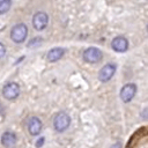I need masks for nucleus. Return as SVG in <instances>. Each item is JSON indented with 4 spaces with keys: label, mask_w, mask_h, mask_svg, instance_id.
<instances>
[{
    "label": "nucleus",
    "mask_w": 148,
    "mask_h": 148,
    "mask_svg": "<svg viewBox=\"0 0 148 148\" xmlns=\"http://www.w3.org/2000/svg\"><path fill=\"white\" fill-rule=\"evenodd\" d=\"M111 148H121V143L120 142H116L114 145L111 146Z\"/></svg>",
    "instance_id": "2eb2a0df"
},
{
    "label": "nucleus",
    "mask_w": 148,
    "mask_h": 148,
    "mask_svg": "<svg viewBox=\"0 0 148 148\" xmlns=\"http://www.w3.org/2000/svg\"><path fill=\"white\" fill-rule=\"evenodd\" d=\"M136 94V86L134 83H126L120 89V99L124 103H130Z\"/></svg>",
    "instance_id": "39448f33"
},
{
    "label": "nucleus",
    "mask_w": 148,
    "mask_h": 148,
    "mask_svg": "<svg viewBox=\"0 0 148 148\" xmlns=\"http://www.w3.org/2000/svg\"><path fill=\"white\" fill-rule=\"evenodd\" d=\"M42 127H43V124L40 121V119L38 117H30L29 120H28V132L31 134V135H38L42 131Z\"/></svg>",
    "instance_id": "6e6552de"
},
{
    "label": "nucleus",
    "mask_w": 148,
    "mask_h": 148,
    "mask_svg": "<svg viewBox=\"0 0 148 148\" xmlns=\"http://www.w3.org/2000/svg\"><path fill=\"white\" fill-rule=\"evenodd\" d=\"M103 52L97 47H88L83 52V60L88 64H97L102 60Z\"/></svg>",
    "instance_id": "20e7f679"
},
{
    "label": "nucleus",
    "mask_w": 148,
    "mask_h": 148,
    "mask_svg": "<svg viewBox=\"0 0 148 148\" xmlns=\"http://www.w3.org/2000/svg\"><path fill=\"white\" fill-rule=\"evenodd\" d=\"M71 120L72 119H71V117H69V114L67 112L60 111L53 118V127H54V130L57 132L62 133V132H65L69 127Z\"/></svg>",
    "instance_id": "f257e3e1"
},
{
    "label": "nucleus",
    "mask_w": 148,
    "mask_h": 148,
    "mask_svg": "<svg viewBox=\"0 0 148 148\" xmlns=\"http://www.w3.org/2000/svg\"><path fill=\"white\" fill-rule=\"evenodd\" d=\"M12 7V0H0V14L7 13Z\"/></svg>",
    "instance_id": "f8f14e48"
},
{
    "label": "nucleus",
    "mask_w": 148,
    "mask_h": 148,
    "mask_svg": "<svg viewBox=\"0 0 148 148\" xmlns=\"http://www.w3.org/2000/svg\"><path fill=\"white\" fill-rule=\"evenodd\" d=\"M111 46L116 52H125L128 49V40L123 36H117L112 39Z\"/></svg>",
    "instance_id": "9d476101"
},
{
    "label": "nucleus",
    "mask_w": 148,
    "mask_h": 148,
    "mask_svg": "<svg viewBox=\"0 0 148 148\" xmlns=\"http://www.w3.org/2000/svg\"><path fill=\"white\" fill-rule=\"evenodd\" d=\"M1 145L5 147V148H13L16 142H17V136L14 132L12 131H6L2 135H1Z\"/></svg>",
    "instance_id": "1a4fd4ad"
},
{
    "label": "nucleus",
    "mask_w": 148,
    "mask_h": 148,
    "mask_svg": "<svg viewBox=\"0 0 148 148\" xmlns=\"http://www.w3.org/2000/svg\"><path fill=\"white\" fill-rule=\"evenodd\" d=\"M47 23H49V16L44 12H38L32 16V25L38 31L44 30L46 28Z\"/></svg>",
    "instance_id": "0eeeda50"
},
{
    "label": "nucleus",
    "mask_w": 148,
    "mask_h": 148,
    "mask_svg": "<svg viewBox=\"0 0 148 148\" xmlns=\"http://www.w3.org/2000/svg\"><path fill=\"white\" fill-rule=\"evenodd\" d=\"M43 143H44V138H40L39 141L36 142V147H37V148H40V147L43 146Z\"/></svg>",
    "instance_id": "4468645a"
},
{
    "label": "nucleus",
    "mask_w": 148,
    "mask_h": 148,
    "mask_svg": "<svg viewBox=\"0 0 148 148\" xmlns=\"http://www.w3.org/2000/svg\"><path fill=\"white\" fill-rule=\"evenodd\" d=\"M21 88L16 82H8L2 88V96L8 101H14L20 96Z\"/></svg>",
    "instance_id": "7ed1b4c3"
},
{
    "label": "nucleus",
    "mask_w": 148,
    "mask_h": 148,
    "mask_svg": "<svg viewBox=\"0 0 148 148\" xmlns=\"http://www.w3.org/2000/svg\"><path fill=\"white\" fill-rule=\"evenodd\" d=\"M66 50L64 47H54V49H51L49 52H47V56H46V59L50 61V62H54V61H58L60 60L64 54H65Z\"/></svg>",
    "instance_id": "9b49d317"
},
{
    "label": "nucleus",
    "mask_w": 148,
    "mask_h": 148,
    "mask_svg": "<svg viewBox=\"0 0 148 148\" xmlns=\"http://www.w3.org/2000/svg\"><path fill=\"white\" fill-rule=\"evenodd\" d=\"M116 69H117V67H116L114 64L104 65L98 72V80L101 82H103V83L110 81L112 79V76L114 75V73H116Z\"/></svg>",
    "instance_id": "423d86ee"
},
{
    "label": "nucleus",
    "mask_w": 148,
    "mask_h": 148,
    "mask_svg": "<svg viewBox=\"0 0 148 148\" xmlns=\"http://www.w3.org/2000/svg\"><path fill=\"white\" fill-rule=\"evenodd\" d=\"M5 53H6V47H5V45L2 43H0V59L3 58Z\"/></svg>",
    "instance_id": "ddd939ff"
},
{
    "label": "nucleus",
    "mask_w": 148,
    "mask_h": 148,
    "mask_svg": "<svg viewBox=\"0 0 148 148\" xmlns=\"http://www.w3.org/2000/svg\"><path fill=\"white\" fill-rule=\"evenodd\" d=\"M27 36H28V28L24 23H17L10 30V38L15 43H23Z\"/></svg>",
    "instance_id": "f03ea898"
}]
</instances>
